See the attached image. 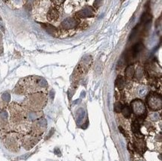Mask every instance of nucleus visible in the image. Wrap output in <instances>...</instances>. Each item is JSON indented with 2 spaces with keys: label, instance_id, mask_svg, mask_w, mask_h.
Returning a JSON list of instances; mask_svg holds the SVG:
<instances>
[{
  "label": "nucleus",
  "instance_id": "nucleus-10",
  "mask_svg": "<svg viewBox=\"0 0 162 161\" xmlns=\"http://www.w3.org/2000/svg\"><path fill=\"white\" fill-rule=\"evenodd\" d=\"M121 112H122V115H123L124 116L126 117V118H129V117L130 116L131 113H132V110H131V107H130L123 106V107H122V110H121Z\"/></svg>",
  "mask_w": 162,
  "mask_h": 161
},
{
  "label": "nucleus",
  "instance_id": "nucleus-15",
  "mask_svg": "<svg viewBox=\"0 0 162 161\" xmlns=\"http://www.w3.org/2000/svg\"><path fill=\"white\" fill-rule=\"evenodd\" d=\"M0 19H1V17H0Z\"/></svg>",
  "mask_w": 162,
  "mask_h": 161
},
{
  "label": "nucleus",
  "instance_id": "nucleus-9",
  "mask_svg": "<svg viewBox=\"0 0 162 161\" xmlns=\"http://www.w3.org/2000/svg\"><path fill=\"white\" fill-rule=\"evenodd\" d=\"M124 84H125V81H124L123 77L122 75H118V77L116 79V86L117 87V88L122 89L124 87Z\"/></svg>",
  "mask_w": 162,
  "mask_h": 161
},
{
  "label": "nucleus",
  "instance_id": "nucleus-7",
  "mask_svg": "<svg viewBox=\"0 0 162 161\" xmlns=\"http://www.w3.org/2000/svg\"><path fill=\"white\" fill-rule=\"evenodd\" d=\"M135 66L131 65V66H129L128 67H127L126 70V78L128 79H131L135 76Z\"/></svg>",
  "mask_w": 162,
  "mask_h": 161
},
{
  "label": "nucleus",
  "instance_id": "nucleus-2",
  "mask_svg": "<svg viewBox=\"0 0 162 161\" xmlns=\"http://www.w3.org/2000/svg\"><path fill=\"white\" fill-rule=\"evenodd\" d=\"M131 110L134 112V113L137 116L142 117L145 116L146 113V109L143 102L140 99H135L131 103Z\"/></svg>",
  "mask_w": 162,
  "mask_h": 161
},
{
  "label": "nucleus",
  "instance_id": "nucleus-1",
  "mask_svg": "<svg viewBox=\"0 0 162 161\" xmlns=\"http://www.w3.org/2000/svg\"><path fill=\"white\" fill-rule=\"evenodd\" d=\"M146 103L149 107L153 110H158L161 108V96L156 92H151L146 97Z\"/></svg>",
  "mask_w": 162,
  "mask_h": 161
},
{
  "label": "nucleus",
  "instance_id": "nucleus-12",
  "mask_svg": "<svg viewBox=\"0 0 162 161\" xmlns=\"http://www.w3.org/2000/svg\"><path fill=\"white\" fill-rule=\"evenodd\" d=\"M122 107H123V105H122V103H120V102H117V103L114 105V110H115V111L117 112V113H120Z\"/></svg>",
  "mask_w": 162,
  "mask_h": 161
},
{
  "label": "nucleus",
  "instance_id": "nucleus-14",
  "mask_svg": "<svg viewBox=\"0 0 162 161\" xmlns=\"http://www.w3.org/2000/svg\"><path fill=\"white\" fill-rule=\"evenodd\" d=\"M102 1L103 0H96V1H95V2H94V6L95 7H99V5H100L101 4H102Z\"/></svg>",
  "mask_w": 162,
  "mask_h": 161
},
{
  "label": "nucleus",
  "instance_id": "nucleus-3",
  "mask_svg": "<svg viewBox=\"0 0 162 161\" xmlns=\"http://www.w3.org/2000/svg\"><path fill=\"white\" fill-rule=\"evenodd\" d=\"M78 25V21L76 18L70 17L65 19L61 23V26L65 29H75Z\"/></svg>",
  "mask_w": 162,
  "mask_h": 161
},
{
  "label": "nucleus",
  "instance_id": "nucleus-8",
  "mask_svg": "<svg viewBox=\"0 0 162 161\" xmlns=\"http://www.w3.org/2000/svg\"><path fill=\"white\" fill-rule=\"evenodd\" d=\"M152 20V15L148 12H146L142 15L141 19H140V23L141 24H147L150 22Z\"/></svg>",
  "mask_w": 162,
  "mask_h": 161
},
{
  "label": "nucleus",
  "instance_id": "nucleus-5",
  "mask_svg": "<svg viewBox=\"0 0 162 161\" xmlns=\"http://www.w3.org/2000/svg\"><path fill=\"white\" fill-rule=\"evenodd\" d=\"M41 25H42V26L43 27V29H45V30L47 31L49 34H50V35H55L58 34L56 28L54 27L53 25H51V24L46 23V24H41Z\"/></svg>",
  "mask_w": 162,
  "mask_h": 161
},
{
  "label": "nucleus",
  "instance_id": "nucleus-11",
  "mask_svg": "<svg viewBox=\"0 0 162 161\" xmlns=\"http://www.w3.org/2000/svg\"><path fill=\"white\" fill-rule=\"evenodd\" d=\"M132 131H134V133L135 134H138L140 132V124H139V122L136 120V121L133 122L132 125Z\"/></svg>",
  "mask_w": 162,
  "mask_h": 161
},
{
  "label": "nucleus",
  "instance_id": "nucleus-6",
  "mask_svg": "<svg viewBox=\"0 0 162 161\" xmlns=\"http://www.w3.org/2000/svg\"><path fill=\"white\" fill-rule=\"evenodd\" d=\"M58 12L57 11L56 9L55 8H51L49 11L48 14H47V18L50 21H53V20H56L58 19Z\"/></svg>",
  "mask_w": 162,
  "mask_h": 161
},
{
  "label": "nucleus",
  "instance_id": "nucleus-4",
  "mask_svg": "<svg viewBox=\"0 0 162 161\" xmlns=\"http://www.w3.org/2000/svg\"><path fill=\"white\" fill-rule=\"evenodd\" d=\"M76 16L78 17L85 18V17H91L94 16V12H93V8L91 7H85L81 11L76 13Z\"/></svg>",
  "mask_w": 162,
  "mask_h": 161
},
{
  "label": "nucleus",
  "instance_id": "nucleus-13",
  "mask_svg": "<svg viewBox=\"0 0 162 161\" xmlns=\"http://www.w3.org/2000/svg\"><path fill=\"white\" fill-rule=\"evenodd\" d=\"M51 1L54 3V4L57 5H61L65 0H51Z\"/></svg>",
  "mask_w": 162,
  "mask_h": 161
}]
</instances>
